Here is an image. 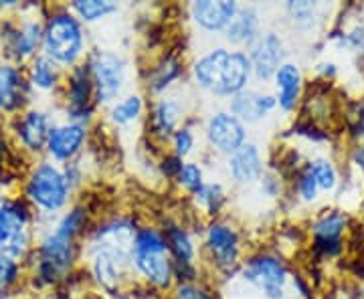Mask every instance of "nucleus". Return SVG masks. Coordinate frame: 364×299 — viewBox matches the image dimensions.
Here are the masks:
<instances>
[{
    "label": "nucleus",
    "mask_w": 364,
    "mask_h": 299,
    "mask_svg": "<svg viewBox=\"0 0 364 299\" xmlns=\"http://www.w3.org/2000/svg\"><path fill=\"white\" fill-rule=\"evenodd\" d=\"M193 77L203 92L217 97H235L247 89L253 71L247 53L217 47L196 59Z\"/></svg>",
    "instance_id": "1"
},
{
    "label": "nucleus",
    "mask_w": 364,
    "mask_h": 299,
    "mask_svg": "<svg viewBox=\"0 0 364 299\" xmlns=\"http://www.w3.org/2000/svg\"><path fill=\"white\" fill-rule=\"evenodd\" d=\"M132 265L146 279V283L156 289H170L174 283V261L170 257L164 233L154 227H142L136 231Z\"/></svg>",
    "instance_id": "2"
},
{
    "label": "nucleus",
    "mask_w": 364,
    "mask_h": 299,
    "mask_svg": "<svg viewBox=\"0 0 364 299\" xmlns=\"http://www.w3.org/2000/svg\"><path fill=\"white\" fill-rule=\"evenodd\" d=\"M43 49L57 65H77L85 49V33L77 16L69 11L51 14L45 25Z\"/></svg>",
    "instance_id": "3"
},
{
    "label": "nucleus",
    "mask_w": 364,
    "mask_h": 299,
    "mask_svg": "<svg viewBox=\"0 0 364 299\" xmlns=\"http://www.w3.org/2000/svg\"><path fill=\"white\" fill-rule=\"evenodd\" d=\"M95 102L102 105H114L122 95L126 81H128V63L119 53L97 49L87 59Z\"/></svg>",
    "instance_id": "4"
},
{
    "label": "nucleus",
    "mask_w": 364,
    "mask_h": 299,
    "mask_svg": "<svg viewBox=\"0 0 364 299\" xmlns=\"http://www.w3.org/2000/svg\"><path fill=\"white\" fill-rule=\"evenodd\" d=\"M75 253H77V239L55 229L41 243L37 251V259H39L37 277L43 283H55L71 269L75 261Z\"/></svg>",
    "instance_id": "5"
},
{
    "label": "nucleus",
    "mask_w": 364,
    "mask_h": 299,
    "mask_svg": "<svg viewBox=\"0 0 364 299\" xmlns=\"http://www.w3.org/2000/svg\"><path fill=\"white\" fill-rule=\"evenodd\" d=\"M69 190H71V186L67 183L65 174L49 162H43L33 170L28 184H26V196L37 207L49 210V212H55V210L65 207Z\"/></svg>",
    "instance_id": "6"
},
{
    "label": "nucleus",
    "mask_w": 364,
    "mask_h": 299,
    "mask_svg": "<svg viewBox=\"0 0 364 299\" xmlns=\"http://www.w3.org/2000/svg\"><path fill=\"white\" fill-rule=\"evenodd\" d=\"M28 208L21 200L4 198L0 200V255L18 261L28 249Z\"/></svg>",
    "instance_id": "7"
},
{
    "label": "nucleus",
    "mask_w": 364,
    "mask_h": 299,
    "mask_svg": "<svg viewBox=\"0 0 364 299\" xmlns=\"http://www.w3.org/2000/svg\"><path fill=\"white\" fill-rule=\"evenodd\" d=\"M241 277L267 299H284L287 269L275 255L259 253L247 259L241 265Z\"/></svg>",
    "instance_id": "8"
},
{
    "label": "nucleus",
    "mask_w": 364,
    "mask_h": 299,
    "mask_svg": "<svg viewBox=\"0 0 364 299\" xmlns=\"http://www.w3.org/2000/svg\"><path fill=\"white\" fill-rule=\"evenodd\" d=\"M205 249L217 269L229 271L237 267L241 259V237L229 222L215 221L208 224Z\"/></svg>",
    "instance_id": "9"
},
{
    "label": "nucleus",
    "mask_w": 364,
    "mask_h": 299,
    "mask_svg": "<svg viewBox=\"0 0 364 299\" xmlns=\"http://www.w3.org/2000/svg\"><path fill=\"white\" fill-rule=\"evenodd\" d=\"M208 146L219 154L231 156L247 142V126L231 112H215L205 126Z\"/></svg>",
    "instance_id": "10"
},
{
    "label": "nucleus",
    "mask_w": 364,
    "mask_h": 299,
    "mask_svg": "<svg viewBox=\"0 0 364 299\" xmlns=\"http://www.w3.org/2000/svg\"><path fill=\"white\" fill-rule=\"evenodd\" d=\"M284 40L277 33H259V37L247 47L253 77L261 83L275 77L277 69L284 65Z\"/></svg>",
    "instance_id": "11"
},
{
    "label": "nucleus",
    "mask_w": 364,
    "mask_h": 299,
    "mask_svg": "<svg viewBox=\"0 0 364 299\" xmlns=\"http://www.w3.org/2000/svg\"><path fill=\"white\" fill-rule=\"evenodd\" d=\"M93 99H95V89H93V79L87 61L77 63L71 69L69 79H67V114L73 117V121L83 124L90 119L93 112Z\"/></svg>",
    "instance_id": "12"
},
{
    "label": "nucleus",
    "mask_w": 364,
    "mask_h": 299,
    "mask_svg": "<svg viewBox=\"0 0 364 299\" xmlns=\"http://www.w3.org/2000/svg\"><path fill=\"white\" fill-rule=\"evenodd\" d=\"M237 11L239 4L231 0H219V2L198 0L188 6L193 23L205 33H225V28L231 25Z\"/></svg>",
    "instance_id": "13"
},
{
    "label": "nucleus",
    "mask_w": 364,
    "mask_h": 299,
    "mask_svg": "<svg viewBox=\"0 0 364 299\" xmlns=\"http://www.w3.org/2000/svg\"><path fill=\"white\" fill-rule=\"evenodd\" d=\"M87 138V128L85 124L79 121H67L61 126H55L49 131L47 140V150L55 160L59 162H69L77 156Z\"/></svg>",
    "instance_id": "14"
},
{
    "label": "nucleus",
    "mask_w": 364,
    "mask_h": 299,
    "mask_svg": "<svg viewBox=\"0 0 364 299\" xmlns=\"http://www.w3.org/2000/svg\"><path fill=\"white\" fill-rule=\"evenodd\" d=\"M277 107V99L272 93L255 92V89H245L239 95L231 97V114L237 116L245 126L247 124H257L263 117H267L273 109Z\"/></svg>",
    "instance_id": "15"
},
{
    "label": "nucleus",
    "mask_w": 364,
    "mask_h": 299,
    "mask_svg": "<svg viewBox=\"0 0 364 299\" xmlns=\"http://www.w3.org/2000/svg\"><path fill=\"white\" fill-rule=\"evenodd\" d=\"M229 174L237 184H253L261 180L263 174V158L257 143L245 142L227 162Z\"/></svg>",
    "instance_id": "16"
},
{
    "label": "nucleus",
    "mask_w": 364,
    "mask_h": 299,
    "mask_svg": "<svg viewBox=\"0 0 364 299\" xmlns=\"http://www.w3.org/2000/svg\"><path fill=\"white\" fill-rule=\"evenodd\" d=\"M132 261L122 259V257H117L109 251H93L91 271H93V277H95V281L100 283L102 289H105L107 293H116L124 283L126 267Z\"/></svg>",
    "instance_id": "17"
},
{
    "label": "nucleus",
    "mask_w": 364,
    "mask_h": 299,
    "mask_svg": "<svg viewBox=\"0 0 364 299\" xmlns=\"http://www.w3.org/2000/svg\"><path fill=\"white\" fill-rule=\"evenodd\" d=\"M182 107L176 99L172 97H162L152 105L150 116H148V128L150 134L158 140H170L174 131L178 130V124L182 119Z\"/></svg>",
    "instance_id": "18"
},
{
    "label": "nucleus",
    "mask_w": 364,
    "mask_h": 299,
    "mask_svg": "<svg viewBox=\"0 0 364 299\" xmlns=\"http://www.w3.org/2000/svg\"><path fill=\"white\" fill-rule=\"evenodd\" d=\"M261 21L255 6H239V11L231 21V25L225 28V40L233 47H249L259 37Z\"/></svg>",
    "instance_id": "19"
},
{
    "label": "nucleus",
    "mask_w": 364,
    "mask_h": 299,
    "mask_svg": "<svg viewBox=\"0 0 364 299\" xmlns=\"http://www.w3.org/2000/svg\"><path fill=\"white\" fill-rule=\"evenodd\" d=\"M28 95L23 73L13 65H0V109L16 112L21 109Z\"/></svg>",
    "instance_id": "20"
},
{
    "label": "nucleus",
    "mask_w": 364,
    "mask_h": 299,
    "mask_svg": "<svg viewBox=\"0 0 364 299\" xmlns=\"http://www.w3.org/2000/svg\"><path fill=\"white\" fill-rule=\"evenodd\" d=\"M275 89H277V105L284 112H294L298 105L299 92H301V71L294 63H284L275 73Z\"/></svg>",
    "instance_id": "21"
},
{
    "label": "nucleus",
    "mask_w": 364,
    "mask_h": 299,
    "mask_svg": "<svg viewBox=\"0 0 364 299\" xmlns=\"http://www.w3.org/2000/svg\"><path fill=\"white\" fill-rule=\"evenodd\" d=\"M43 35H45V26L41 23L37 21L25 23L21 28H13L11 35H6V39H9L6 49L11 51L14 59L23 61L37 51V47L43 43Z\"/></svg>",
    "instance_id": "22"
},
{
    "label": "nucleus",
    "mask_w": 364,
    "mask_h": 299,
    "mask_svg": "<svg viewBox=\"0 0 364 299\" xmlns=\"http://www.w3.org/2000/svg\"><path fill=\"white\" fill-rule=\"evenodd\" d=\"M16 131H18L21 142L25 143L28 150L39 152L43 146H47V140H49V131H51L49 117L43 112H28L18 119Z\"/></svg>",
    "instance_id": "23"
},
{
    "label": "nucleus",
    "mask_w": 364,
    "mask_h": 299,
    "mask_svg": "<svg viewBox=\"0 0 364 299\" xmlns=\"http://www.w3.org/2000/svg\"><path fill=\"white\" fill-rule=\"evenodd\" d=\"M170 257L174 261V267H188L195 261V243L191 234L182 229L181 224H164L162 229Z\"/></svg>",
    "instance_id": "24"
},
{
    "label": "nucleus",
    "mask_w": 364,
    "mask_h": 299,
    "mask_svg": "<svg viewBox=\"0 0 364 299\" xmlns=\"http://www.w3.org/2000/svg\"><path fill=\"white\" fill-rule=\"evenodd\" d=\"M344 224H346V219L338 212L322 217L320 221L314 224V234H316L318 247L324 249L326 253H336L340 245V234L344 231Z\"/></svg>",
    "instance_id": "25"
},
{
    "label": "nucleus",
    "mask_w": 364,
    "mask_h": 299,
    "mask_svg": "<svg viewBox=\"0 0 364 299\" xmlns=\"http://www.w3.org/2000/svg\"><path fill=\"white\" fill-rule=\"evenodd\" d=\"M144 114V99L138 93H128L126 97H122L119 102L109 105V121L116 128H126L134 121H138Z\"/></svg>",
    "instance_id": "26"
},
{
    "label": "nucleus",
    "mask_w": 364,
    "mask_h": 299,
    "mask_svg": "<svg viewBox=\"0 0 364 299\" xmlns=\"http://www.w3.org/2000/svg\"><path fill=\"white\" fill-rule=\"evenodd\" d=\"M182 75V63L181 59L176 57V55H168V57H164L160 63H158L154 69H152V73H150V83H148V87L152 89L154 93H162L168 89L170 85L176 81V79Z\"/></svg>",
    "instance_id": "27"
},
{
    "label": "nucleus",
    "mask_w": 364,
    "mask_h": 299,
    "mask_svg": "<svg viewBox=\"0 0 364 299\" xmlns=\"http://www.w3.org/2000/svg\"><path fill=\"white\" fill-rule=\"evenodd\" d=\"M71 11L79 21L97 23V21H104L109 14L116 13L117 4L109 2V0H75L71 4Z\"/></svg>",
    "instance_id": "28"
},
{
    "label": "nucleus",
    "mask_w": 364,
    "mask_h": 299,
    "mask_svg": "<svg viewBox=\"0 0 364 299\" xmlns=\"http://www.w3.org/2000/svg\"><path fill=\"white\" fill-rule=\"evenodd\" d=\"M31 83L39 89H53L59 83V65L49 57H39L31 67Z\"/></svg>",
    "instance_id": "29"
},
{
    "label": "nucleus",
    "mask_w": 364,
    "mask_h": 299,
    "mask_svg": "<svg viewBox=\"0 0 364 299\" xmlns=\"http://www.w3.org/2000/svg\"><path fill=\"white\" fill-rule=\"evenodd\" d=\"M195 196H196V202L205 208L208 214L219 212L223 207V202H225V190H223V186L219 183L205 184V186H203Z\"/></svg>",
    "instance_id": "30"
},
{
    "label": "nucleus",
    "mask_w": 364,
    "mask_h": 299,
    "mask_svg": "<svg viewBox=\"0 0 364 299\" xmlns=\"http://www.w3.org/2000/svg\"><path fill=\"white\" fill-rule=\"evenodd\" d=\"M176 180L184 190H188L191 195H196L203 186H205V178H203V168L196 162H184L181 172L176 176Z\"/></svg>",
    "instance_id": "31"
},
{
    "label": "nucleus",
    "mask_w": 364,
    "mask_h": 299,
    "mask_svg": "<svg viewBox=\"0 0 364 299\" xmlns=\"http://www.w3.org/2000/svg\"><path fill=\"white\" fill-rule=\"evenodd\" d=\"M18 271H21L18 261L11 259L6 255H0V299L4 298L11 291V287L16 283Z\"/></svg>",
    "instance_id": "32"
},
{
    "label": "nucleus",
    "mask_w": 364,
    "mask_h": 299,
    "mask_svg": "<svg viewBox=\"0 0 364 299\" xmlns=\"http://www.w3.org/2000/svg\"><path fill=\"white\" fill-rule=\"evenodd\" d=\"M170 140H172V148H174V156H178L181 160L188 156L195 148V134L186 126H182L174 131V136Z\"/></svg>",
    "instance_id": "33"
},
{
    "label": "nucleus",
    "mask_w": 364,
    "mask_h": 299,
    "mask_svg": "<svg viewBox=\"0 0 364 299\" xmlns=\"http://www.w3.org/2000/svg\"><path fill=\"white\" fill-rule=\"evenodd\" d=\"M310 170H312L314 178H316V183H318L320 188H324V190L334 188V184H336V170H334V166L330 162L316 160V162L310 164Z\"/></svg>",
    "instance_id": "34"
},
{
    "label": "nucleus",
    "mask_w": 364,
    "mask_h": 299,
    "mask_svg": "<svg viewBox=\"0 0 364 299\" xmlns=\"http://www.w3.org/2000/svg\"><path fill=\"white\" fill-rule=\"evenodd\" d=\"M174 299H213V295L195 281H182L174 289Z\"/></svg>",
    "instance_id": "35"
},
{
    "label": "nucleus",
    "mask_w": 364,
    "mask_h": 299,
    "mask_svg": "<svg viewBox=\"0 0 364 299\" xmlns=\"http://www.w3.org/2000/svg\"><path fill=\"white\" fill-rule=\"evenodd\" d=\"M318 183H316V178H314L312 170L310 166L301 172V176H299V195L304 200H314L316 198V192H318Z\"/></svg>",
    "instance_id": "36"
}]
</instances>
